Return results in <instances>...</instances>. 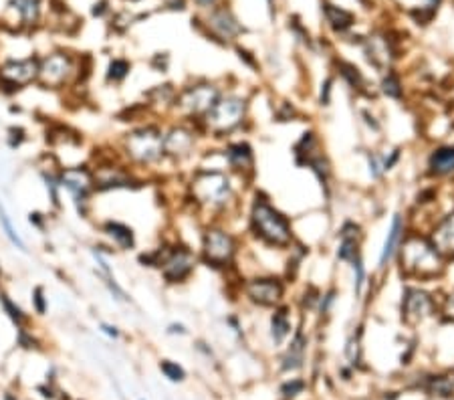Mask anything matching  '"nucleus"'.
Masks as SVG:
<instances>
[{"mask_svg":"<svg viewBox=\"0 0 454 400\" xmlns=\"http://www.w3.org/2000/svg\"><path fill=\"white\" fill-rule=\"evenodd\" d=\"M119 156L128 166L152 168L164 160V130L158 123H140L123 133Z\"/></svg>","mask_w":454,"mask_h":400,"instance_id":"f257e3e1","label":"nucleus"},{"mask_svg":"<svg viewBox=\"0 0 454 400\" xmlns=\"http://www.w3.org/2000/svg\"><path fill=\"white\" fill-rule=\"evenodd\" d=\"M190 194L198 207L220 212L235 200V186L219 168H198L190 180Z\"/></svg>","mask_w":454,"mask_h":400,"instance_id":"f03ea898","label":"nucleus"},{"mask_svg":"<svg viewBox=\"0 0 454 400\" xmlns=\"http://www.w3.org/2000/svg\"><path fill=\"white\" fill-rule=\"evenodd\" d=\"M398 253H400L402 271L408 277L430 279V277L438 275L442 269V259H440L442 255L434 249L430 238L410 235L408 238H404Z\"/></svg>","mask_w":454,"mask_h":400,"instance_id":"7ed1b4c3","label":"nucleus"},{"mask_svg":"<svg viewBox=\"0 0 454 400\" xmlns=\"http://www.w3.org/2000/svg\"><path fill=\"white\" fill-rule=\"evenodd\" d=\"M250 229L263 243L277 249H287L293 243L289 221L266 200H254L250 210Z\"/></svg>","mask_w":454,"mask_h":400,"instance_id":"20e7f679","label":"nucleus"},{"mask_svg":"<svg viewBox=\"0 0 454 400\" xmlns=\"http://www.w3.org/2000/svg\"><path fill=\"white\" fill-rule=\"evenodd\" d=\"M59 184L63 193L69 194L79 219L91 217V200L95 196V174L91 164L59 166Z\"/></svg>","mask_w":454,"mask_h":400,"instance_id":"39448f33","label":"nucleus"},{"mask_svg":"<svg viewBox=\"0 0 454 400\" xmlns=\"http://www.w3.org/2000/svg\"><path fill=\"white\" fill-rule=\"evenodd\" d=\"M81 65L65 51H53L47 53L39 59V75H37V85L41 89H59L71 87L73 83H79Z\"/></svg>","mask_w":454,"mask_h":400,"instance_id":"423d86ee","label":"nucleus"},{"mask_svg":"<svg viewBox=\"0 0 454 400\" xmlns=\"http://www.w3.org/2000/svg\"><path fill=\"white\" fill-rule=\"evenodd\" d=\"M245 116H247V99L233 93H222L216 104L212 105V109L198 123L202 132L219 138L238 128L245 121Z\"/></svg>","mask_w":454,"mask_h":400,"instance_id":"0eeeda50","label":"nucleus"},{"mask_svg":"<svg viewBox=\"0 0 454 400\" xmlns=\"http://www.w3.org/2000/svg\"><path fill=\"white\" fill-rule=\"evenodd\" d=\"M220 95H222V91L214 83L198 81V83L178 89L172 109H176L180 118L186 121H200L212 109V105L216 104Z\"/></svg>","mask_w":454,"mask_h":400,"instance_id":"6e6552de","label":"nucleus"},{"mask_svg":"<svg viewBox=\"0 0 454 400\" xmlns=\"http://www.w3.org/2000/svg\"><path fill=\"white\" fill-rule=\"evenodd\" d=\"M202 261L214 269H226L235 263L236 257V238L220 224H210L202 233V245H200Z\"/></svg>","mask_w":454,"mask_h":400,"instance_id":"1a4fd4ad","label":"nucleus"},{"mask_svg":"<svg viewBox=\"0 0 454 400\" xmlns=\"http://www.w3.org/2000/svg\"><path fill=\"white\" fill-rule=\"evenodd\" d=\"M200 132L202 128L198 121H186V119H182L180 123H172L168 130H164V160H172V162L188 160L194 154Z\"/></svg>","mask_w":454,"mask_h":400,"instance_id":"9d476101","label":"nucleus"},{"mask_svg":"<svg viewBox=\"0 0 454 400\" xmlns=\"http://www.w3.org/2000/svg\"><path fill=\"white\" fill-rule=\"evenodd\" d=\"M198 265V257L186 245H168L164 247L161 261L158 269L164 281L168 285H178V283L188 281Z\"/></svg>","mask_w":454,"mask_h":400,"instance_id":"9b49d317","label":"nucleus"},{"mask_svg":"<svg viewBox=\"0 0 454 400\" xmlns=\"http://www.w3.org/2000/svg\"><path fill=\"white\" fill-rule=\"evenodd\" d=\"M39 57L6 59L0 63V93L16 95L23 89L37 85Z\"/></svg>","mask_w":454,"mask_h":400,"instance_id":"f8f14e48","label":"nucleus"},{"mask_svg":"<svg viewBox=\"0 0 454 400\" xmlns=\"http://www.w3.org/2000/svg\"><path fill=\"white\" fill-rule=\"evenodd\" d=\"M283 283L275 277H257L250 279L245 287V293L252 303L263 305V308H273L283 299Z\"/></svg>","mask_w":454,"mask_h":400,"instance_id":"ddd939ff","label":"nucleus"},{"mask_svg":"<svg viewBox=\"0 0 454 400\" xmlns=\"http://www.w3.org/2000/svg\"><path fill=\"white\" fill-rule=\"evenodd\" d=\"M434 310V301L430 299L428 293L410 287L404 293V301H402V315L408 324H418L424 317H428Z\"/></svg>","mask_w":454,"mask_h":400,"instance_id":"4468645a","label":"nucleus"},{"mask_svg":"<svg viewBox=\"0 0 454 400\" xmlns=\"http://www.w3.org/2000/svg\"><path fill=\"white\" fill-rule=\"evenodd\" d=\"M99 231L103 237L111 243V247H118L119 251H133L137 241H135V233L130 224L118 221V219H107L99 224Z\"/></svg>","mask_w":454,"mask_h":400,"instance_id":"2eb2a0df","label":"nucleus"},{"mask_svg":"<svg viewBox=\"0 0 454 400\" xmlns=\"http://www.w3.org/2000/svg\"><path fill=\"white\" fill-rule=\"evenodd\" d=\"M224 162L233 172L243 174V172H252L254 156H252V150H250L249 144L236 142V144H228L224 148Z\"/></svg>","mask_w":454,"mask_h":400,"instance_id":"dca6fc26","label":"nucleus"},{"mask_svg":"<svg viewBox=\"0 0 454 400\" xmlns=\"http://www.w3.org/2000/svg\"><path fill=\"white\" fill-rule=\"evenodd\" d=\"M404 233H406V221H404V217H402V214H394L390 233H388V237H386V243H384V249H381L380 255L381 269L394 259V255L398 253V249H400V245H402Z\"/></svg>","mask_w":454,"mask_h":400,"instance_id":"f3484780","label":"nucleus"},{"mask_svg":"<svg viewBox=\"0 0 454 400\" xmlns=\"http://www.w3.org/2000/svg\"><path fill=\"white\" fill-rule=\"evenodd\" d=\"M208 27L210 30L219 37V39H233L240 32V25L236 23V18L226 8H216L212 11V15L208 16Z\"/></svg>","mask_w":454,"mask_h":400,"instance_id":"a211bd4d","label":"nucleus"},{"mask_svg":"<svg viewBox=\"0 0 454 400\" xmlns=\"http://www.w3.org/2000/svg\"><path fill=\"white\" fill-rule=\"evenodd\" d=\"M430 243L434 245V249L440 255H453L454 257V214H448L444 221H440L432 235H430Z\"/></svg>","mask_w":454,"mask_h":400,"instance_id":"6ab92c4d","label":"nucleus"},{"mask_svg":"<svg viewBox=\"0 0 454 400\" xmlns=\"http://www.w3.org/2000/svg\"><path fill=\"white\" fill-rule=\"evenodd\" d=\"M57 172H59V166L57 168H51V166H43L41 170H39V176L43 180L44 184V190L49 194V200H51V207L55 212H59L61 208H63V198H61V184H59V176H57Z\"/></svg>","mask_w":454,"mask_h":400,"instance_id":"aec40b11","label":"nucleus"},{"mask_svg":"<svg viewBox=\"0 0 454 400\" xmlns=\"http://www.w3.org/2000/svg\"><path fill=\"white\" fill-rule=\"evenodd\" d=\"M0 308L4 311V315L13 322L16 329H29L30 327V315L16 303L13 297L8 296L6 291L0 289Z\"/></svg>","mask_w":454,"mask_h":400,"instance_id":"412c9836","label":"nucleus"},{"mask_svg":"<svg viewBox=\"0 0 454 400\" xmlns=\"http://www.w3.org/2000/svg\"><path fill=\"white\" fill-rule=\"evenodd\" d=\"M0 231H2V235L6 237V241L15 247L16 251L29 253L25 238L20 237V233H18V229L15 226L13 219H11V214H8L6 207L2 205V200H0Z\"/></svg>","mask_w":454,"mask_h":400,"instance_id":"4be33fe9","label":"nucleus"},{"mask_svg":"<svg viewBox=\"0 0 454 400\" xmlns=\"http://www.w3.org/2000/svg\"><path fill=\"white\" fill-rule=\"evenodd\" d=\"M41 2L43 0H8V6L18 13L23 25L32 27L41 18Z\"/></svg>","mask_w":454,"mask_h":400,"instance_id":"5701e85b","label":"nucleus"},{"mask_svg":"<svg viewBox=\"0 0 454 400\" xmlns=\"http://www.w3.org/2000/svg\"><path fill=\"white\" fill-rule=\"evenodd\" d=\"M428 168L436 176H446L454 172V148H438L430 154Z\"/></svg>","mask_w":454,"mask_h":400,"instance_id":"b1692460","label":"nucleus"},{"mask_svg":"<svg viewBox=\"0 0 454 400\" xmlns=\"http://www.w3.org/2000/svg\"><path fill=\"white\" fill-rule=\"evenodd\" d=\"M291 332V322H289V310L287 308H278L271 317V336L275 344H283V340L289 336Z\"/></svg>","mask_w":454,"mask_h":400,"instance_id":"393cba45","label":"nucleus"},{"mask_svg":"<svg viewBox=\"0 0 454 400\" xmlns=\"http://www.w3.org/2000/svg\"><path fill=\"white\" fill-rule=\"evenodd\" d=\"M132 73V63L128 59H121V57H116V59L109 61L107 65V71H105V81L107 83H114V85H119L128 79V75Z\"/></svg>","mask_w":454,"mask_h":400,"instance_id":"a878e982","label":"nucleus"},{"mask_svg":"<svg viewBox=\"0 0 454 400\" xmlns=\"http://www.w3.org/2000/svg\"><path fill=\"white\" fill-rule=\"evenodd\" d=\"M303 354H305V338H303V334L299 332V334L295 336V340L291 341L289 350H287V356H285V360H283V362H285L283 368H285V370L299 368L301 362H303Z\"/></svg>","mask_w":454,"mask_h":400,"instance_id":"bb28decb","label":"nucleus"},{"mask_svg":"<svg viewBox=\"0 0 454 400\" xmlns=\"http://www.w3.org/2000/svg\"><path fill=\"white\" fill-rule=\"evenodd\" d=\"M93 273H95V277H97V279H102V283L105 285V289L109 291V296L114 297L116 301H119V303H130V301H132V297L125 293V289L116 281L114 273H102V271H97V269H95Z\"/></svg>","mask_w":454,"mask_h":400,"instance_id":"cd10ccee","label":"nucleus"},{"mask_svg":"<svg viewBox=\"0 0 454 400\" xmlns=\"http://www.w3.org/2000/svg\"><path fill=\"white\" fill-rule=\"evenodd\" d=\"M325 13H327V20L331 23L333 29L343 30L353 25V16L350 15V13H345V11H341V8H337V6L327 4V6H325Z\"/></svg>","mask_w":454,"mask_h":400,"instance_id":"c85d7f7f","label":"nucleus"},{"mask_svg":"<svg viewBox=\"0 0 454 400\" xmlns=\"http://www.w3.org/2000/svg\"><path fill=\"white\" fill-rule=\"evenodd\" d=\"M30 305H32V311L39 317L47 315V311H49V297H47V289H44L43 285H35L32 287V291H30Z\"/></svg>","mask_w":454,"mask_h":400,"instance_id":"c756f323","label":"nucleus"},{"mask_svg":"<svg viewBox=\"0 0 454 400\" xmlns=\"http://www.w3.org/2000/svg\"><path fill=\"white\" fill-rule=\"evenodd\" d=\"M29 142V132L23 126H11L6 130V146L11 150L23 148Z\"/></svg>","mask_w":454,"mask_h":400,"instance_id":"7c9ffc66","label":"nucleus"},{"mask_svg":"<svg viewBox=\"0 0 454 400\" xmlns=\"http://www.w3.org/2000/svg\"><path fill=\"white\" fill-rule=\"evenodd\" d=\"M160 370H161V374H164L168 380H172V382H182V380L186 378V372H184V368H182L178 362H172V360H161Z\"/></svg>","mask_w":454,"mask_h":400,"instance_id":"2f4dec72","label":"nucleus"},{"mask_svg":"<svg viewBox=\"0 0 454 400\" xmlns=\"http://www.w3.org/2000/svg\"><path fill=\"white\" fill-rule=\"evenodd\" d=\"M381 91L388 97H392V99H400L402 97V83H400V79L394 73H390L381 81Z\"/></svg>","mask_w":454,"mask_h":400,"instance_id":"473e14b6","label":"nucleus"},{"mask_svg":"<svg viewBox=\"0 0 454 400\" xmlns=\"http://www.w3.org/2000/svg\"><path fill=\"white\" fill-rule=\"evenodd\" d=\"M353 267V275H355V281H353V287H355V296H362V287L366 283V269H364V263H362V257H355L352 261Z\"/></svg>","mask_w":454,"mask_h":400,"instance_id":"72a5a7b5","label":"nucleus"},{"mask_svg":"<svg viewBox=\"0 0 454 400\" xmlns=\"http://www.w3.org/2000/svg\"><path fill=\"white\" fill-rule=\"evenodd\" d=\"M27 221H29V224L32 229H37L39 233H44L47 226H49V214H44L41 210H30Z\"/></svg>","mask_w":454,"mask_h":400,"instance_id":"f704fd0d","label":"nucleus"},{"mask_svg":"<svg viewBox=\"0 0 454 400\" xmlns=\"http://www.w3.org/2000/svg\"><path fill=\"white\" fill-rule=\"evenodd\" d=\"M341 69H343L341 73L350 79V83H352L353 87H360V85H362V81H364V79H362V75H360V71H357V67L343 63V65H341Z\"/></svg>","mask_w":454,"mask_h":400,"instance_id":"c9c22d12","label":"nucleus"},{"mask_svg":"<svg viewBox=\"0 0 454 400\" xmlns=\"http://www.w3.org/2000/svg\"><path fill=\"white\" fill-rule=\"evenodd\" d=\"M345 354H348V358H350V362H352V364H357V362H360V340L352 338V340L348 341Z\"/></svg>","mask_w":454,"mask_h":400,"instance_id":"e433bc0d","label":"nucleus"},{"mask_svg":"<svg viewBox=\"0 0 454 400\" xmlns=\"http://www.w3.org/2000/svg\"><path fill=\"white\" fill-rule=\"evenodd\" d=\"M303 382L301 380H293V382H289V384L283 386V392H285V396H295L297 392H301L303 390Z\"/></svg>","mask_w":454,"mask_h":400,"instance_id":"4c0bfd02","label":"nucleus"},{"mask_svg":"<svg viewBox=\"0 0 454 400\" xmlns=\"http://www.w3.org/2000/svg\"><path fill=\"white\" fill-rule=\"evenodd\" d=\"M99 329H102L105 336H109V338H114V340H118L119 336H121V334H119V327L114 326V324H107V322H102V324H99Z\"/></svg>","mask_w":454,"mask_h":400,"instance_id":"58836bf2","label":"nucleus"},{"mask_svg":"<svg viewBox=\"0 0 454 400\" xmlns=\"http://www.w3.org/2000/svg\"><path fill=\"white\" fill-rule=\"evenodd\" d=\"M168 334H170V336H176V334L184 336V334H188V329L182 326V324H170V326H168Z\"/></svg>","mask_w":454,"mask_h":400,"instance_id":"ea45409f","label":"nucleus"},{"mask_svg":"<svg viewBox=\"0 0 454 400\" xmlns=\"http://www.w3.org/2000/svg\"><path fill=\"white\" fill-rule=\"evenodd\" d=\"M105 11H107V2H105V0L93 6V15H95V16H102L103 13H105Z\"/></svg>","mask_w":454,"mask_h":400,"instance_id":"a19ab883","label":"nucleus"},{"mask_svg":"<svg viewBox=\"0 0 454 400\" xmlns=\"http://www.w3.org/2000/svg\"><path fill=\"white\" fill-rule=\"evenodd\" d=\"M196 2H198V4H200L202 8H208V6H212V4H214L216 0H196Z\"/></svg>","mask_w":454,"mask_h":400,"instance_id":"79ce46f5","label":"nucleus"},{"mask_svg":"<svg viewBox=\"0 0 454 400\" xmlns=\"http://www.w3.org/2000/svg\"><path fill=\"white\" fill-rule=\"evenodd\" d=\"M2 279H4V273H2V267H0V287H2Z\"/></svg>","mask_w":454,"mask_h":400,"instance_id":"37998d69","label":"nucleus"}]
</instances>
